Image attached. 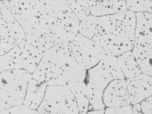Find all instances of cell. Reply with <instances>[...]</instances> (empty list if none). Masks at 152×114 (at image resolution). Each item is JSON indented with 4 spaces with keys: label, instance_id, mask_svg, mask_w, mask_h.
Instances as JSON below:
<instances>
[{
    "label": "cell",
    "instance_id": "obj_2",
    "mask_svg": "<svg viewBox=\"0 0 152 114\" xmlns=\"http://www.w3.org/2000/svg\"><path fill=\"white\" fill-rule=\"evenodd\" d=\"M136 21V13L129 10L100 17L90 15L80 22L79 33L99 43L107 55L118 57L132 51Z\"/></svg>",
    "mask_w": 152,
    "mask_h": 114
},
{
    "label": "cell",
    "instance_id": "obj_14",
    "mask_svg": "<svg viewBox=\"0 0 152 114\" xmlns=\"http://www.w3.org/2000/svg\"><path fill=\"white\" fill-rule=\"evenodd\" d=\"M47 86L45 83L32 78L28 83L23 105L37 110L44 98Z\"/></svg>",
    "mask_w": 152,
    "mask_h": 114
},
{
    "label": "cell",
    "instance_id": "obj_3",
    "mask_svg": "<svg viewBox=\"0 0 152 114\" xmlns=\"http://www.w3.org/2000/svg\"><path fill=\"white\" fill-rule=\"evenodd\" d=\"M87 70L75 59L69 42L59 43L43 52L32 78L48 86H66L85 81Z\"/></svg>",
    "mask_w": 152,
    "mask_h": 114
},
{
    "label": "cell",
    "instance_id": "obj_10",
    "mask_svg": "<svg viewBox=\"0 0 152 114\" xmlns=\"http://www.w3.org/2000/svg\"><path fill=\"white\" fill-rule=\"evenodd\" d=\"M135 43L133 50L152 53V15L145 12L136 13Z\"/></svg>",
    "mask_w": 152,
    "mask_h": 114
},
{
    "label": "cell",
    "instance_id": "obj_22",
    "mask_svg": "<svg viewBox=\"0 0 152 114\" xmlns=\"http://www.w3.org/2000/svg\"><path fill=\"white\" fill-rule=\"evenodd\" d=\"M105 109L97 110L88 111L86 114H104Z\"/></svg>",
    "mask_w": 152,
    "mask_h": 114
},
{
    "label": "cell",
    "instance_id": "obj_15",
    "mask_svg": "<svg viewBox=\"0 0 152 114\" xmlns=\"http://www.w3.org/2000/svg\"><path fill=\"white\" fill-rule=\"evenodd\" d=\"M118 62L126 79L142 74V71L132 51L127 52L117 57Z\"/></svg>",
    "mask_w": 152,
    "mask_h": 114
},
{
    "label": "cell",
    "instance_id": "obj_4",
    "mask_svg": "<svg viewBox=\"0 0 152 114\" xmlns=\"http://www.w3.org/2000/svg\"><path fill=\"white\" fill-rule=\"evenodd\" d=\"M32 74L26 70H13L0 74V112L23 105Z\"/></svg>",
    "mask_w": 152,
    "mask_h": 114
},
{
    "label": "cell",
    "instance_id": "obj_21",
    "mask_svg": "<svg viewBox=\"0 0 152 114\" xmlns=\"http://www.w3.org/2000/svg\"><path fill=\"white\" fill-rule=\"evenodd\" d=\"M141 111L143 114H152V95L140 103Z\"/></svg>",
    "mask_w": 152,
    "mask_h": 114
},
{
    "label": "cell",
    "instance_id": "obj_1",
    "mask_svg": "<svg viewBox=\"0 0 152 114\" xmlns=\"http://www.w3.org/2000/svg\"><path fill=\"white\" fill-rule=\"evenodd\" d=\"M10 4L26 41L42 51L70 42L79 33L80 21L67 1L11 0Z\"/></svg>",
    "mask_w": 152,
    "mask_h": 114
},
{
    "label": "cell",
    "instance_id": "obj_7",
    "mask_svg": "<svg viewBox=\"0 0 152 114\" xmlns=\"http://www.w3.org/2000/svg\"><path fill=\"white\" fill-rule=\"evenodd\" d=\"M41 114H79L78 105L69 87L47 86L45 96L37 110Z\"/></svg>",
    "mask_w": 152,
    "mask_h": 114
},
{
    "label": "cell",
    "instance_id": "obj_16",
    "mask_svg": "<svg viewBox=\"0 0 152 114\" xmlns=\"http://www.w3.org/2000/svg\"><path fill=\"white\" fill-rule=\"evenodd\" d=\"M68 86L74 95L78 105L80 114H86L89 110V95L87 84L85 81L77 82Z\"/></svg>",
    "mask_w": 152,
    "mask_h": 114
},
{
    "label": "cell",
    "instance_id": "obj_6",
    "mask_svg": "<svg viewBox=\"0 0 152 114\" xmlns=\"http://www.w3.org/2000/svg\"><path fill=\"white\" fill-rule=\"evenodd\" d=\"M0 55L26 41L25 32L12 13L9 1H0Z\"/></svg>",
    "mask_w": 152,
    "mask_h": 114
},
{
    "label": "cell",
    "instance_id": "obj_17",
    "mask_svg": "<svg viewBox=\"0 0 152 114\" xmlns=\"http://www.w3.org/2000/svg\"><path fill=\"white\" fill-rule=\"evenodd\" d=\"M89 91V105L88 111L105 109L103 100L104 91L86 83Z\"/></svg>",
    "mask_w": 152,
    "mask_h": 114
},
{
    "label": "cell",
    "instance_id": "obj_11",
    "mask_svg": "<svg viewBox=\"0 0 152 114\" xmlns=\"http://www.w3.org/2000/svg\"><path fill=\"white\" fill-rule=\"evenodd\" d=\"M103 100L106 108L131 105L126 80L112 81L104 90Z\"/></svg>",
    "mask_w": 152,
    "mask_h": 114
},
{
    "label": "cell",
    "instance_id": "obj_5",
    "mask_svg": "<svg viewBox=\"0 0 152 114\" xmlns=\"http://www.w3.org/2000/svg\"><path fill=\"white\" fill-rule=\"evenodd\" d=\"M43 54V51L25 41L1 55L0 72L22 70L32 74L40 63Z\"/></svg>",
    "mask_w": 152,
    "mask_h": 114
},
{
    "label": "cell",
    "instance_id": "obj_19",
    "mask_svg": "<svg viewBox=\"0 0 152 114\" xmlns=\"http://www.w3.org/2000/svg\"><path fill=\"white\" fill-rule=\"evenodd\" d=\"M128 10L134 12H145L152 15V1H126Z\"/></svg>",
    "mask_w": 152,
    "mask_h": 114
},
{
    "label": "cell",
    "instance_id": "obj_20",
    "mask_svg": "<svg viewBox=\"0 0 152 114\" xmlns=\"http://www.w3.org/2000/svg\"><path fill=\"white\" fill-rule=\"evenodd\" d=\"M104 114H134L132 105L107 107L105 109Z\"/></svg>",
    "mask_w": 152,
    "mask_h": 114
},
{
    "label": "cell",
    "instance_id": "obj_8",
    "mask_svg": "<svg viewBox=\"0 0 152 114\" xmlns=\"http://www.w3.org/2000/svg\"><path fill=\"white\" fill-rule=\"evenodd\" d=\"M69 43L75 59L86 70L96 66L107 55L99 43L80 33Z\"/></svg>",
    "mask_w": 152,
    "mask_h": 114
},
{
    "label": "cell",
    "instance_id": "obj_9",
    "mask_svg": "<svg viewBox=\"0 0 152 114\" xmlns=\"http://www.w3.org/2000/svg\"><path fill=\"white\" fill-rule=\"evenodd\" d=\"M87 83L104 90L115 80L126 79L119 66L117 57L106 55L96 66L88 70Z\"/></svg>",
    "mask_w": 152,
    "mask_h": 114
},
{
    "label": "cell",
    "instance_id": "obj_18",
    "mask_svg": "<svg viewBox=\"0 0 152 114\" xmlns=\"http://www.w3.org/2000/svg\"><path fill=\"white\" fill-rule=\"evenodd\" d=\"M70 9L80 22L91 15L90 9L87 1H67Z\"/></svg>",
    "mask_w": 152,
    "mask_h": 114
},
{
    "label": "cell",
    "instance_id": "obj_23",
    "mask_svg": "<svg viewBox=\"0 0 152 114\" xmlns=\"http://www.w3.org/2000/svg\"><path fill=\"white\" fill-rule=\"evenodd\" d=\"M133 112H134V114H143L142 113V112H138L135 110L133 109Z\"/></svg>",
    "mask_w": 152,
    "mask_h": 114
},
{
    "label": "cell",
    "instance_id": "obj_13",
    "mask_svg": "<svg viewBox=\"0 0 152 114\" xmlns=\"http://www.w3.org/2000/svg\"><path fill=\"white\" fill-rule=\"evenodd\" d=\"M91 15L96 17L111 15L128 10L126 1H87Z\"/></svg>",
    "mask_w": 152,
    "mask_h": 114
},
{
    "label": "cell",
    "instance_id": "obj_12",
    "mask_svg": "<svg viewBox=\"0 0 152 114\" xmlns=\"http://www.w3.org/2000/svg\"><path fill=\"white\" fill-rule=\"evenodd\" d=\"M126 80L131 105L140 104L152 95V77L142 73Z\"/></svg>",
    "mask_w": 152,
    "mask_h": 114
}]
</instances>
